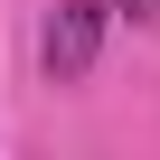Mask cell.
<instances>
[{"label":"cell","instance_id":"cell-2","mask_svg":"<svg viewBox=\"0 0 160 160\" xmlns=\"http://www.w3.org/2000/svg\"><path fill=\"white\" fill-rule=\"evenodd\" d=\"M113 10H122V19H160V0H113Z\"/></svg>","mask_w":160,"mask_h":160},{"label":"cell","instance_id":"cell-1","mask_svg":"<svg viewBox=\"0 0 160 160\" xmlns=\"http://www.w3.org/2000/svg\"><path fill=\"white\" fill-rule=\"evenodd\" d=\"M104 19H113V0H57V19H47V75L57 85H75L94 57H104Z\"/></svg>","mask_w":160,"mask_h":160}]
</instances>
